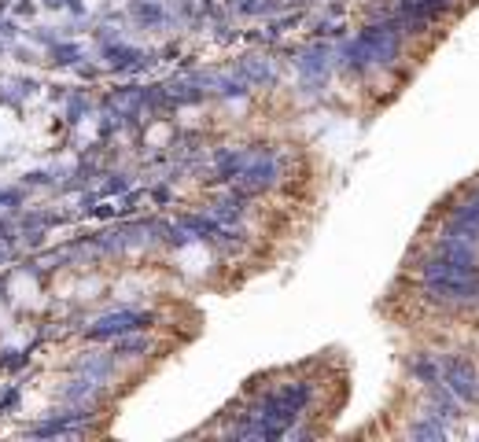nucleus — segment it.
Masks as SVG:
<instances>
[{"label": "nucleus", "instance_id": "f3484780", "mask_svg": "<svg viewBox=\"0 0 479 442\" xmlns=\"http://www.w3.org/2000/svg\"><path fill=\"white\" fill-rule=\"evenodd\" d=\"M48 8H67V11H74V15H85V8L77 4V0H45Z\"/></svg>", "mask_w": 479, "mask_h": 442}, {"label": "nucleus", "instance_id": "aec40b11", "mask_svg": "<svg viewBox=\"0 0 479 442\" xmlns=\"http://www.w3.org/2000/svg\"><path fill=\"white\" fill-rule=\"evenodd\" d=\"M4 8H11V0H0V11H4Z\"/></svg>", "mask_w": 479, "mask_h": 442}, {"label": "nucleus", "instance_id": "dca6fc26", "mask_svg": "<svg viewBox=\"0 0 479 442\" xmlns=\"http://www.w3.org/2000/svg\"><path fill=\"white\" fill-rule=\"evenodd\" d=\"M30 37H33V41L41 45V48H52V45L59 41V33H52L48 26H37V30H30Z\"/></svg>", "mask_w": 479, "mask_h": 442}, {"label": "nucleus", "instance_id": "423d86ee", "mask_svg": "<svg viewBox=\"0 0 479 442\" xmlns=\"http://www.w3.org/2000/svg\"><path fill=\"white\" fill-rule=\"evenodd\" d=\"M232 70H236L251 89H269L277 82V67H273V59L269 56H243Z\"/></svg>", "mask_w": 479, "mask_h": 442}, {"label": "nucleus", "instance_id": "39448f33", "mask_svg": "<svg viewBox=\"0 0 479 442\" xmlns=\"http://www.w3.org/2000/svg\"><path fill=\"white\" fill-rule=\"evenodd\" d=\"M291 63H295V70L303 74L306 85H310V82H325V74H328V67H332V52H328L325 45H314V48L299 52Z\"/></svg>", "mask_w": 479, "mask_h": 442}, {"label": "nucleus", "instance_id": "a211bd4d", "mask_svg": "<svg viewBox=\"0 0 479 442\" xmlns=\"http://www.w3.org/2000/svg\"><path fill=\"white\" fill-rule=\"evenodd\" d=\"M0 37H4V45H11L19 37V30H15V22H8V19H0Z\"/></svg>", "mask_w": 479, "mask_h": 442}, {"label": "nucleus", "instance_id": "6ab92c4d", "mask_svg": "<svg viewBox=\"0 0 479 442\" xmlns=\"http://www.w3.org/2000/svg\"><path fill=\"white\" fill-rule=\"evenodd\" d=\"M148 196H151L155 203H170V199H174V192H170V188H166V185H155V188L148 192Z\"/></svg>", "mask_w": 479, "mask_h": 442}, {"label": "nucleus", "instance_id": "9d476101", "mask_svg": "<svg viewBox=\"0 0 479 442\" xmlns=\"http://www.w3.org/2000/svg\"><path fill=\"white\" fill-rule=\"evenodd\" d=\"M48 56H52V67H77V63L85 59V48L77 41H70V37H59V41L48 48Z\"/></svg>", "mask_w": 479, "mask_h": 442}, {"label": "nucleus", "instance_id": "6e6552de", "mask_svg": "<svg viewBox=\"0 0 479 442\" xmlns=\"http://www.w3.org/2000/svg\"><path fill=\"white\" fill-rule=\"evenodd\" d=\"M151 346H155L151 335L140 328V332H126V335H119V340H111V354L119 361H133V358H148Z\"/></svg>", "mask_w": 479, "mask_h": 442}, {"label": "nucleus", "instance_id": "f8f14e48", "mask_svg": "<svg viewBox=\"0 0 479 442\" xmlns=\"http://www.w3.org/2000/svg\"><path fill=\"white\" fill-rule=\"evenodd\" d=\"M133 188V177L129 174H107V181H103V188L96 192L100 199H111V196H122V192Z\"/></svg>", "mask_w": 479, "mask_h": 442}, {"label": "nucleus", "instance_id": "4468645a", "mask_svg": "<svg viewBox=\"0 0 479 442\" xmlns=\"http://www.w3.org/2000/svg\"><path fill=\"white\" fill-rule=\"evenodd\" d=\"M22 206H26V192L22 188H4L0 185V211L15 214V211H22Z\"/></svg>", "mask_w": 479, "mask_h": 442}, {"label": "nucleus", "instance_id": "2eb2a0df", "mask_svg": "<svg viewBox=\"0 0 479 442\" xmlns=\"http://www.w3.org/2000/svg\"><path fill=\"white\" fill-rule=\"evenodd\" d=\"M26 361H30V354H22V350H4V354H0V369L15 372V369L26 365Z\"/></svg>", "mask_w": 479, "mask_h": 442}, {"label": "nucleus", "instance_id": "0eeeda50", "mask_svg": "<svg viewBox=\"0 0 479 442\" xmlns=\"http://www.w3.org/2000/svg\"><path fill=\"white\" fill-rule=\"evenodd\" d=\"M243 166H248V148H222L214 151V174L218 181H225V185H236Z\"/></svg>", "mask_w": 479, "mask_h": 442}, {"label": "nucleus", "instance_id": "f257e3e1", "mask_svg": "<svg viewBox=\"0 0 479 442\" xmlns=\"http://www.w3.org/2000/svg\"><path fill=\"white\" fill-rule=\"evenodd\" d=\"M159 321L151 314V310H137V306H122V310H111V314L96 317L93 324H85L82 335L89 343H111L119 340L126 332H140V328H151V324Z\"/></svg>", "mask_w": 479, "mask_h": 442}, {"label": "nucleus", "instance_id": "1a4fd4ad", "mask_svg": "<svg viewBox=\"0 0 479 442\" xmlns=\"http://www.w3.org/2000/svg\"><path fill=\"white\" fill-rule=\"evenodd\" d=\"M133 19L140 26H148V30H155V26L170 22V11L162 8V0H133Z\"/></svg>", "mask_w": 479, "mask_h": 442}, {"label": "nucleus", "instance_id": "7ed1b4c3", "mask_svg": "<svg viewBox=\"0 0 479 442\" xmlns=\"http://www.w3.org/2000/svg\"><path fill=\"white\" fill-rule=\"evenodd\" d=\"M100 56L107 59V67L119 70V74H144L155 63V52H144V48L122 41V37L111 41V45H100Z\"/></svg>", "mask_w": 479, "mask_h": 442}, {"label": "nucleus", "instance_id": "f03ea898", "mask_svg": "<svg viewBox=\"0 0 479 442\" xmlns=\"http://www.w3.org/2000/svg\"><path fill=\"white\" fill-rule=\"evenodd\" d=\"M277 177H280V155L277 148H269V144H251L248 148V166H243V174L236 185H243L248 192H266V188H273L277 185Z\"/></svg>", "mask_w": 479, "mask_h": 442}, {"label": "nucleus", "instance_id": "20e7f679", "mask_svg": "<svg viewBox=\"0 0 479 442\" xmlns=\"http://www.w3.org/2000/svg\"><path fill=\"white\" fill-rule=\"evenodd\" d=\"M119 365L122 361L114 354H100V350H89L74 361V376H82V380L96 383V387H111L114 376H119Z\"/></svg>", "mask_w": 479, "mask_h": 442}, {"label": "nucleus", "instance_id": "ddd939ff", "mask_svg": "<svg viewBox=\"0 0 479 442\" xmlns=\"http://www.w3.org/2000/svg\"><path fill=\"white\" fill-rule=\"evenodd\" d=\"M89 111H93V103H89L85 93H70L67 96V122H82Z\"/></svg>", "mask_w": 479, "mask_h": 442}, {"label": "nucleus", "instance_id": "9b49d317", "mask_svg": "<svg viewBox=\"0 0 479 442\" xmlns=\"http://www.w3.org/2000/svg\"><path fill=\"white\" fill-rule=\"evenodd\" d=\"M33 93L30 82H19V77H0V100L8 103V107H22V100Z\"/></svg>", "mask_w": 479, "mask_h": 442}]
</instances>
